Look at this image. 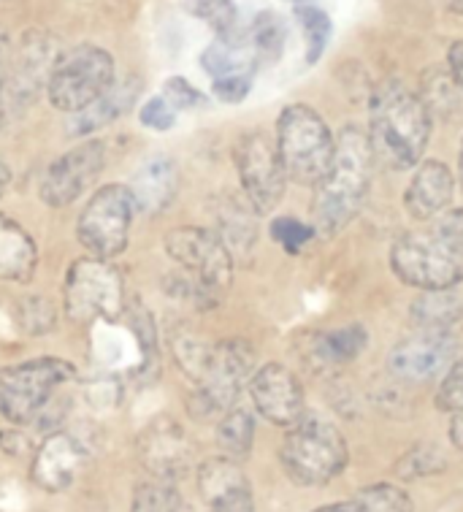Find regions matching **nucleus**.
I'll return each mask as SVG.
<instances>
[{
    "instance_id": "393cba45",
    "label": "nucleus",
    "mask_w": 463,
    "mask_h": 512,
    "mask_svg": "<svg viewBox=\"0 0 463 512\" xmlns=\"http://www.w3.org/2000/svg\"><path fill=\"white\" fill-rule=\"evenodd\" d=\"M315 512H412V499L399 485L377 483L361 488L352 499L323 504Z\"/></svg>"
},
{
    "instance_id": "ddd939ff",
    "label": "nucleus",
    "mask_w": 463,
    "mask_h": 512,
    "mask_svg": "<svg viewBox=\"0 0 463 512\" xmlns=\"http://www.w3.org/2000/svg\"><path fill=\"white\" fill-rule=\"evenodd\" d=\"M106 168V144L98 139H84L65 155L49 163L41 177L38 196L52 209L76 204L98 182Z\"/></svg>"
},
{
    "instance_id": "9d476101",
    "label": "nucleus",
    "mask_w": 463,
    "mask_h": 512,
    "mask_svg": "<svg viewBox=\"0 0 463 512\" xmlns=\"http://www.w3.org/2000/svg\"><path fill=\"white\" fill-rule=\"evenodd\" d=\"M139 212L128 185L112 182L95 190L76 220V236L90 258L114 261L120 258L130 239V225Z\"/></svg>"
},
{
    "instance_id": "8fccbe9b",
    "label": "nucleus",
    "mask_w": 463,
    "mask_h": 512,
    "mask_svg": "<svg viewBox=\"0 0 463 512\" xmlns=\"http://www.w3.org/2000/svg\"><path fill=\"white\" fill-rule=\"evenodd\" d=\"M0 109H3V79H0Z\"/></svg>"
},
{
    "instance_id": "09e8293b",
    "label": "nucleus",
    "mask_w": 463,
    "mask_h": 512,
    "mask_svg": "<svg viewBox=\"0 0 463 512\" xmlns=\"http://www.w3.org/2000/svg\"><path fill=\"white\" fill-rule=\"evenodd\" d=\"M458 166H461V179H463V139H461V152H458Z\"/></svg>"
},
{
    "instance_id": "72a5a7b5",
    "label": "nucleus",
    "mask_w": 463,
    "mask_h": 512,
    "mask_svg": "<svg viewBox=\"0 0 463 512\" xmlns=\"http://www.w3.org/2000/svg\"><path fill=\"white\" fill-rule=\"evenodd\" d=\"M296 22L304 30L306 38V63L309 66H315L317 60L323 57L325 47H328V41H331V17L325 14L323 9H317V6H296Z\"/></svg>"
},
{
    "instance_id": "f257e3e1",
    "label": "nucleus",
    "mask_w": 463,
    "mask_h": 512,
    "mask_svg": "<svg viewBox=\"0 0 463 512\" xmlns=\"http://www.w3.org/2000/svg\"><path fill=\"white\" fill-rule=\"evenodd\" d=\"M431 114L420 95L399 82H382L371 93L369 147L374 163L390 171H407L420 166L431 139Z\"/></svg>"
},
{
    "instance_id": "4c0bfd02",
    "label": "nucleus",
    "mask_w": 463,
    "mask_h": 512,
    "mask_svg": "<svg viewBox=\"0 0 463 512\" xmlns=\"http://www.w3.org/2000/svg\"><path fill=\"white\" fill-rule=\"evenodd\" d=\"M19 323L28 328L30 334H47L55 328V307L49 304L47 298L28 296L19 304Z\"/></svg>"
},
{
    "instance_id": "49530a36",
    "label": "nucleus",
    "mask_w": 463,
    "mask_h": 512,
    "mask_svg": "<svg viewBox=\"0 0 463 512\" xmlns=\"http://www.w3.org/2000/svg\"><path fill=\"white\" fill-rule=\"evenodd\" d=\"M9 57V38H6V33L0 30V66H3V60Z\"/></svg>"
},
{
    "instance_id": "6e6552de",
    "label": "nucleus",
    "mask_w": 463,
    "mask_h": 512,
    "mask_svg": "<svg viewBox=\"0 0 463 512\" xmlns=\"http://www.w3.org/2000/svg\"><path fill=\"white\" fill-rule=\"evenodd\" d=\"M255 369H258V353L247 339L231 336L212 345L204 377L195 382V391L187 404L193 418L209 420L214 415L223 418L225 412L236 407Z\"/></svg>"
},
{
    "instance_id": "7ed1b4c3",
    "label": "nucleus",
    "mask_w": 463,
    "mask_h": 512,
    "mask_svg": "<svg viewBox=\"0 0 463 512\" xmlns=\"http://www.w3.org/2000/svg\"><path fill=\"white\" fill-rule=\"evenodd\" d=\"M76 382V366L65 358L41 355L0 369V415L14 426L49 423L55 399Z\"/></svg>"
},
{
    "instance_id": "c9c22d12",
    "label": "nucleus",
    "mask_w": 463,
    "mask_h": 512,
    "mask_svg": "<svg viewBox=\"0 0 463 512\" xmlns=\"http://www.w3.org/2000/svg\"><path fill=\"white\" fill-rule=\"evenodd\" d=\"M271 236H274V242L288 252V255H298L306 244L315 239L317 231L312 225L296 220V217H277L271 223Z\"/></svg>"
},
{
    "instance_id": "9b49d317",
    "label": "nucleus",
    "mask_w": 463,
    "mask_h": 512,
    "mask_svg": "<svg viewBox=\"0 0 463 512\" xmlns=\"http://www.w3.org/2000/svg\"><path fill=\"white\" fill-rule=\"evenodd\" d=\"M168 258L220 304L231 290L233 255L212 228L182 225L166 236Z\"/></svg>"
},
{
    "instance_id": "4468645a",
    "label": "nucleus",
    "mask_w": 463,
    "mask_h": 512,
    "mask_svg": "<svg viewBox=\"0 0 463 512\" xmlns=\"http://www.w3.org/2000/svg\"><path fill=\"white\" fill-rule=\"evenodd\" d=\"M455 353L453 331H415L390 350L388 369L401 382H428L450 369Z\"/></svg>"
},
{
    "instance_id": "cd10ccee",
    "label": "nucleus",
    "mask_w": 463,
    "mask_h": 512,
    "mask_svg": "<svg viewBox=\"0 0 463 512\" xmlns=\"http://www.w3.org/2000/svg\"><path fill=\"white\" fill-rule=\"evenodd\" d=\"M255 209L250 204L244 206L239 201L228 198L220 209H217V236L223 239L228 250L250 252L258 239V225H255Z\"/></svg>"
},
{
    "instance_id": "f704fd0d",
    "label": "nucleus",
    "mask_w": 463,
    "mask_h": 512,
    "mask_svg": "<svg viewBox=\"0 0 463 512\" xmlns=\"http://www.w3.org/2000/svg\"><path fill=\"white\" fill-rule=\"evenodd\" d=\"M447 458L436 445H415L396 461V475L401 480H420L445 472Z\"/></svg>"
},
{
    "instance_id": "37998d69",
    "label": "nucleus",
    "mask_w": 463,
    "mask_h": 512,
    "mask_svg": "<svg viewBox=\"0 0 463 512\" xmlns=\"http://www.w3.org/2000/svg\"><path fill=\"white\" fill-rule=\"evenodd\" d=\"M447 68H450V74L455 76V82L463 87V41L450 44V52H447Z\"/></svg>"
},
{
    "instance_id": "4be33fe9",
    "label": "nucleus",
    "mask_w": 463,
    "mask_h": 512,
    "mask_svg": "<svg viewBox=\"0 0 463 512\" xmlns=\"http://www.w3.org/2000/svg\"><path fill=\"white\" fill-rule=\"evenodd\" d=\"M139 95H141L139 79L114 84L112 90L103 95L101 101H95L90 109L74 114V120H71V125H68V136L87 139L90 133L101 131L103 125H112L114 120H120L122 114H128L130 109H133V103H136Z\"/></svg>"
},
{
    "instance_id": "1a4fd4ad",
    "label": "nucleus",
    "mask_w": 463,
    "mask_h": 512,
    "mask_svg": "<svg viewBox=\"0 0 463 512\" xmlns=\"http://www.w3.org/2000/svg\"><path fill=\"white\" fill-rule=\"evenodd\" d=\"M390 266L401 282L417 290H453L463 282V252L426 231L404 233L390 250Z\"/></svg>"
},
{
    "instance_id": "473e14b6",
    "label": "nucleus",
    "mask_w": 463,
    "mask_h": 512,
    "mask_svg": "<svg viewBox=\"0 0 463 512\" xmlns=\"http://www.w3.org/2000/svg\"><path fill=\"white\" fill-rule=\"evenodd\" d=\"M182 9L190 17L204 19L214 36L223 41L239 36V9L233 0H182Z\"/></svg>"
},
{
    "instance_id": "f3484780",
    "label": "nucleus",
    "mask_w": 463,
    "mask_h": 512,
    "mask_svg": "<svg viewBox=\"0 0 463 512\" xmlns=\"http://www.w3.org/2000/svg\"><path fill=\"white\" fill-rule=\"evenodd\" d=\"M84 464H87V447L74 434L55 431L36 447L33 464H30V477L41 491L63 494L74 485Z\"/></svg>"
},
{
    "instance_id": "6ab92c4d",
    "label": "nucleus",
    "mask_w": 463,
    "mask_h": 512,
    "mask_svg": "<svg viewBox=\"0 0 463 512\" xmlns=\"http://www.w3.org/2000/svg\"><path fill=\"white\" fill-rule=\"evenodd\" d=\"M455 196V177L442 160H420L415 177L404 193V206L412 220L431 223L450 209Z\"/></svg>"
},
{
    "instance_id": "0eeeda50",
    "label": "nucleus",
    "mask_w": 463,
    "mask_h": 512,
    "mask_svg": "<svg viewBox=\"0 0 463 512\" xmlns=\"http://www.w3.org/2000/svg\"><path fill=\"white\" fill-rule=\"evenodd\" d=\"M65 315L74 323H117L128 309L125 277L112 261L101 258H79L71 263L63 282Z\"/></svg>"
},
{
    "instance_id": "c85d7f7f",
    "label": "nucleus",
    "mask_w": 463,
    "mask_h": 512,
    "mask_svg": "<svg viewBox=\"0 0 463 512\" xmlns=\"http://www.w3.org/2000/svg\"><path fill=\"white\" fill-rule=\"evenodd\" d=\"M252 442H255V418L252 412L233 407L220 418L217 423V445L223 447V453L233 461L247 458L252 453Z\"/></svg>"
},
{
    "instance_id": "39448f33",
    "label": "nucleus",
    "mask_w": 463,
    "mask_h": 512,
    "mask_svg": "<svg viewBox=\"0 0 463 512\" xmlns=\"http://www.w3.org/2000/svg\"><path fill=\"white\" fill-rule=\"evenodd\" d=\"M279 461L285 475L296 485H325L342 475L350 461L347 439L331 420L304 415L279 447Z\"/></svg>"
},
{
    "instance_id": "2f4dec72",
    "label": "nucleus",
    "mask_w": 463,
    "mask_h": 512,
    "mask_svg": "<svg viewBox=\"0 0 463 512\" xmlns=\"http://www.w3.org/2000/svg\"><path fill=\"white\" fill-rule=\"evenodd\" d=\"M130 512H190L174 480L149 477L136 488Z\"/></svg>"
},
{
    "instance_id": "e433bc0d",
    "label": "nucleus",
    "mask_w": 463,
    "mask_h": 512,
    "mask_svg": "<svg viewBox=\"0 0 463 512\" xmlns=\"http://www.w3.org/2000/svg\"><path fill=\"white\" fill-rule=\"evenodd\" d=\"M436 407L450 415L463 412V355L455 358L450 369L442 374V382L436 388Z\"/></svg>"
},
{
    "instance_id": "dca6fc26",
    "label": "nucleus",
    "mask_w": 463,
    "mask_h": 512,
    "mask_svg": "<svg viewBox=\"0 0 463 512\" xmlns=\"http://www.w3.org/2000/svg\"><path fill=\"white\" fill-rule=\"evenodd\" d=\"M139 458L149 475L176 483L190 469L193 450L185 429L174 418H155L141 431Z\"/></svg>"
},
{
    "instance_id": "412c9836",
    "label": "nucleus",
    "mask_w": 463,
    "mask_h": 512,
    "mask_svg": "<svg viewBox=\"0 0 463 512\" xmlns=\"http://www.w3.org/2000/svg\"><path fill=\"white\" fill-rule=\"evenodd\" d=\"M38 269V247L25 225L0 215V280L28 285Z\"/></svg>"
},
{
    "instance_id": "f03ea898",
    "label": "nucleus",
    "mask_w": 463,
    "mask_h": 512,
    "mask_svg": "<svg viewBox=\"0 0 463 512\" xmlns=\"http://www.w3.org/2000/svg\"><path fill=\"white\" fill-rule=\"evenodd\" d=\"M369 136L358 125H344L336 136V155L331 171L315 185L312 196V228L323 236H336L355 220L369 196L374 171Z\"/></svg>"
},
{
    "instance_id": "f8f14e48",
    "label": "nucleus",
    "mask_w": 463,
    "mask_h": 512,
    "mask_svg": "<svg viewBox=\"0 0 463 512\" xmlns=\"http://www.w3.org/2000/svg\"><path fill=\"white\" fill-rule=\"evenodd\" d=\"M233 163L239 171L247 204L258 215L274 212L282 204L290 182L285 166H282V158H279L277 141L263 131L244 133L233 147Z\"/></svg>"
},
{
    "instance_id": "de8ad7c7",
    "label": "nucleus",
    "mask_w": 463,
    "mask_h": 512,
    "mask_svg": "<svg viewBox=\"0 0 463 512\" xmlns=\"http://www.w3.org/2000/svg\"><path fill=\"white\" fill-rule=\"evenodd\" d=\"M447 6H450V11H455V14H463V0H447Z\"/></svg>"
},
{
    "instance_id": "79ce46f5",
    "label": "nucleus",
    "mask_w": 463,
    "mask_h": 512,
    "mask_svg": "<svg viewBox=\"0 0 463 512\" xmlns=\"http://www.w3.org/2000/svg\"><path fill=\"white\" fill-rule=\"evenodd\" d=\"M252 90V76H223V79H214L212 93L217 95V101L223 103H241Z\"/></svg>"
},
{
    "instance_id": "3c124183",
    "label": "nucleus",
    "mask_w": 463,
    "mask_h": 512,
    "mask_svg": "<svg viewBox=\"0 0 463 512\" xmlns=\"http://www.w3.org/2000/svg\"><path fill=\"white\" fill-rule=\"evenodd\" d=\"M293 3H298V6H301V3H306V0H293Z\"/></svg>"
},
{
    "instance_id": "a18cd8bd",
    "label": "nucleus",
    "mask_w": 463,
    "mask_h": 512,
    "mask_svg": "<svg viewBox=\"0 0 463 512\" xmlns=\"http://www.w3.org/2000/svg\"><path fill=\"white\" fill-rule=\"evenodd\" d=\"M11 182V168L6 160L0 158V198H3V193H6V187H9Z\"/></svg>"
},
{
    "instance_id": "2eb2a0df",
    "label": "nucleus",
    "mask_w": 463,
    "mask_h": 512,
    "mask_svg": "<svg viewBox=\"0 0 463 512\" xmlns=\"http://www.w3.org/2000/svg\"><path fill=\"white\" fill-rule=\"evenodd\" d=\"M247 388H250V399L255 404V410L274 426L293 429L298 420L306 415L301 380L285 364L271 361V364L258 366L250 382H247Z\"/></svg>"
},
{
    "instance_id": "5701e85b",
    "label": "nucleus",
    "mask_w": 463,
    "mask_h": 512,
    "mask_svg": "<svg viewBox=\"0 0 463 512\" xmlns=\"http://www.w3.org/2000/svg\"><path fill=\"white\" fill-rule=\"evenodd\" d=\"M369 345V334L361 323H352V326L336 328L328 334H317L312 339V353L306 355L309 364H315L317 369H334V366H344L355 361L358 355Z\"/></svg>"
},
{
    "instance_id": "bb28decb",
    "label": "nucleus",
    "mask_w": 463,
    "mask_h": 512,
    "mask_svg": "<svg viewBox=\"0 0 463 512\" xmlns=\"http://www.w3.org/2000/svg\"><path fill=\"white\" fill-rule=\"evenodd\" d=\"M461 317V301L450 290H426L412 304V323L417 331H453Z\"/></svg>"
},
{
    "instance_id": "a19ab883",
    "label": "nucleus",
    "mask_w": 463,
    "mask_h": 512,
    "mask_svg": "<svg viewBox=\"0 0 463 512\" xmlns=\"http://www.w3.org/2000/svg\"><path fill=\"white\" fill-rule=\"evenodd\" d=\"M436 236H442L447 244H453L455 250L463 252V209H447L428 225Z\"/></svg>"
},
{
    "instance_id": "20e7f679",
    "label": "nucleus",
    "mask_w": 463,
    "mask_h": 512,
    "mask_svg": "<svg viewBox=\"0 0 463 512\" xmlns=\"http://www.w3.org/2000/svg\"><path fill=\"white\" fill-rule=\"evenodd\" d=\"M277 149L288 179L296 185L315 187L331 171L336 139L328 122L306 103H290L279 112Z\"/></svg>"
},
{
    "instance_id": "a878e982",
    "label": "nucleus",
    "mask_w": 463,
    "mask_h": 512,
    "mask_svg": "<svg viewBox=\"0 0 463 512\" xmlns=\"http://www.w3.org/2000/svg\"><path fill=\"white\" fill-rule=\"evenodd\" d=\"M420 101L434 117H453L463 106V87L455 82L450 68H428L426 74L420 76Z\"/></svg>"
},
{
    "instance_id": "7c9ffc66",
    "label": "nucleus",
    "mask_w": 463,
    "mask_h": 512,
    "mask_svg": "<svg viewBox=\"0 0 463 512\" xmlns=\"http://www.w3.org/2000/svg\"><path fill=\"white\" fill-rule=\"evenodd\" d=\"M250 47L258 57V63H277L285 49V38H288V28L279 14L274 11H260L258 17L252 19L250 28Z\"/></svg>"
},
{
    "instance_id": "aec40b11",
    "label": "nucleus",
    "mask_w": 463,
    "mask_h": 512,
    "mask_svg": "<svg viewBox=\"0 0 463 512\" xmlns=\"http://www.w3.org/2000/svg\"><path fill=\"white\" fill-rule=\"evenodd\" d=\"M128 187L133 198H136L139 212L163 215L176 198V190H179L176 160H171L168 155H155V158L144 160Z\"/></svg>"
},
{
    "instance_id": "a211bd4d",
    "label": "nucleus",
    "mask_w": 463,
    "mask_h": 512,
    "mask_svg": "<svg viewBox=\"0 0 463 512\" xmlns=\"http://www.w3.org/2000/svg\"><path fill=\"white\" fill-rule=\"evenodd\" d=\"M198 491L209 512H255L250 477L233 458H206L195 472Z\"/></svg>"
},
{
    "instance_id": "c756f323",
    "label": "nucleus",
    "mask_w": 463,
    "mask_h": 512,
    "mask_svg": "<svg viewBox=\"0 0 463 512\" xmlns=\"http://www.w3.org/2000/svg\"><path fill=\"white\" fill-rule=\"evenodd\" d=\"M125 317H130V331L136 336V345H139V374H155L160 366V350H158V331H155V320L139 298L128 301Z\"/></svg>"
},
{
    "instance_id": "b1692460",
    "label": "nucleus",
    "mask_w": 463,
    "mask_h": 512,
    "mask_svg": "<svg viewBox=\"0 0 463 512\" xmlns=\"http://www.w3.org/2000/svg\"><path fill=\"white\" fill-rule=\"evenodd\" d=\"M201 66L209 76L214 79H223V76H252L255 66H258V57L252 52L250 38H217L214 44L204 49L201 55Z\"/></svg>"
},
{
    "instance_id": "c03bdc74",
    "label": "nucleus",
    "mask_w": 463,
    "mask_h": 512,
    "mask_svg": "<svg viewBox=\"0 0 463 512\" xmlns=\"http://www.w3.org/2000/svg\"><path fill=\"white\" fill-rule=\"evenodd\" d=\"M450 442L463 453V412L453 415V420H450Z\"/></svg>"
},
{
    "instance_id": "423d86ee",
    "label": "nucleus",
    "mask_w": 463,
    "mask_h": 512,
    "mask_svg": "<svg viewBox=\"0 0 463 512\" xmlns=\"http://www.w3.org/2000/svg\"><path fill=\"white\" fill-rule=\"evenodd\" d=\"M117 84V66L112 52L95 47V44H79L57 55L47 74V98L49 103L65 114H79L90 109L95 101Z\"/></svg>"
},
{
    "instance_id": "ea45409f",
    "label": "nucleus",
    "mask_w": 463,
    "mask_h": 512,
    "mask_svg": "<svg viewBox=\"0 0 463 512\" xmlns=\"http://www.w3.org/2000/svg\"><path fill=\"white\" fill-rule=\"evenodd\" d=\"M139 122L149 131H171L176 125V112L168 106L163 95H152L139 109Z\"/></svg>"
},
{
    "instance_id": "58836bf2",
    "label": "nucleus",
    "mask_w": 463,
    "mask_h": 512,
    "mask_svg": "<svg viewBox=\"0 0 463 512\" xmlns=\"http://www.w3.org/2000/svg\"><path fill=\"white\" fill-rule=\"evenodd\" d=\"M163 98L168 101V106L179 112V109H195V106H204L206 95L201 90H195L193 84L187 82L185 76H171L166 84H163Z\"/></svg>"
}]
</instances>
